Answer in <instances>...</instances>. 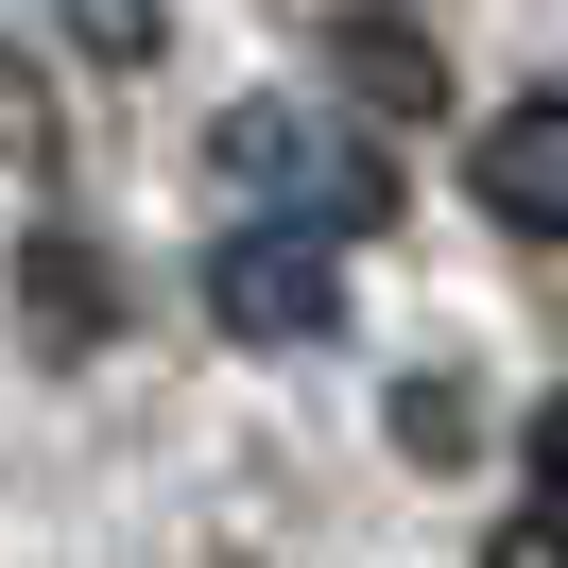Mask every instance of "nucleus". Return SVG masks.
Here are the masks:
<instances>
[{
	"instance_id": "6e6552de",
	"label": "nucleus",
	"mask_w": 568,
	"mask_h": 568,
	"mask_svg": "<svg viewBox=\"0 0 568 568\" xmlns=\"http://www.w3.org/2000/svg\"><path fill=\"white\" fill-rule=\"evenodd\" d=\"M534 483H551V517H568V396H534Z\"/></svg>"
},
{
	"instance_id": "f03ea898",
	"label": "nucleus",
	"mask_w": 568,
	"mask_h": 568,
	"mask_svg": "<svg viewBox=\"0 0 568 568\" xmlns=\"http://www.w3.org/2000/svg\"><path fill=\"white\" fill-rule=\"evenodd\" d=\"M207 311L242 327V345H327V327H345V276H327L311 224H242V242L207 258Z\"/></svg>"
},
{
	"instance_id": "39448f33",
	"label": "nucleus",
	"mask_w": 568,
	"mask_h": 568,
	"mask_svg": "<svg viewBox=\"0 0 568 568\" xmlns=\"http://www.w3.org/2000/svg\"><path fill=\"white\" fill-rule=\"evenodd\" d=\"M345 87H362V104H396V121H430V104H448L430 36H396V18H345Z\"/></svg>"
},
{
	"instance_id": "20e7f679",
	"label": "nucleus",
	"mask_w": 568,
	"mask_h": 568,
	"mask_svg": "<svg viewBox=\"0 0 568 568\" xmlns=\"http://www.w3.org/2000/svg\"><path fill=\"white\" fill-rule=\"evenodd\" d=\"M104 311H121V293H104V258H87L70 224H36V242H18V327H36L52 362H87V345H104Z\"/></svg>"
},
{
	"instance_id": "f257e3e1",
	"label": "nucleus",
	"mask_w": 568,
	"mask_h": 568,
	"mask_svg": "<svg viewBox=\"0 0 568 568\" xmlns=\"http://www.w3.org/2000/svg\"><path fill=\"white\" fill-rule=\"evenodd\" d=\"M207 173H224L242 224H311V242L396 224V139H362V121H327V104H242L207 139Z\"/></svg>"
},
{
	"instance_id": "7ed1b4c3",
	"label": "nucleus",
	"mask_w": 568,
	"mask_h": 568,
	"mask_svg": "<svg viewBox=\"0 0 568 568\" xmlns=\"http://www.w3.org/2000/svg\"><path fill=\"white\" fill-rule=\"evenodd\" d=\"M465 190H483V224H517V242H568V87L499 104L483 139H465Z\"/></svg>"
},
{
	"instance_id": "1a4fd4ad",
	"label": "nucleus",
	"mask_w": 568,
	"mask_h": 568,
	"mask_svg": "<svg viewBox=\"0 0 568 568\" xmlns=\"http://www.w3.org/2000/svg\"><path fill=\"white\" fill-rule=\"evenodd\" d=\"M483 568H568V517H534V534H499Z\"/></svg>"
},
{
	"instance_id": "423d86ee",
	"label": "nucleus",
	"mask_w": 568,
	"mask_h": 568,
	"mask_svg": "<svg viewBox=\"0 0 568 568\" xmlns=\"http://www.w3.org/2000/svg\"><path fill=\"white\" fill-rule=\"evenodd\" d=\"M70 18V52H104V70H155V0H52Z\"/></svg>"
},
{
	"instance_id": "0eeeda50",
	"label": "nucleus",
	"mask_w": 568,
	"mask_h": 568,
	"mask_svg": "<svg viewBox=\"0 0 568 568\" xmlns=\"http://www.w3.org/2000/svg\"><path fill=\"white\" fill-rule=\"evenodd\" d=\"M0 155H52V121H36V70L0 52Z\"/></svg>"
}]
</instances>
